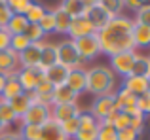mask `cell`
Masks as SVG:
<instances>
[{
  "label": "cell",
  "instance_id": "1",
  "mask_svg": "<svg viewBox=\"0 0 150 140\" xmlns=\"http://www.w3.org/2000/svg\"><path fill=\"white\" fill-rule=\"evenodd\" d=\"M133 29H135V21L125 15H118V17L110 19L108 25L103 30L97 32V40L101 46V53L112 57L124 51H131L135 49V42H133Z\"/></svg>",
  "mask_w": 150,
  "mask_h": 140
},
{
  "label": "cell",
  "instance_id": "2",
  "mask_svg": "<svg viewBox=\"0 0 150 140\" xmlns=\"http://www.w3.org/2000/svg\"><path fill=\"white\" fill-rule=\"evenodd\" d=\"M116 87V74L108 66H93L86 74V91L95 97L110 95Z\"/></svg>",
  "mask_w": 150,
  "mask_h": 140
},
{
  "label": "cell",
  "instance_id": "3",
  "mask_svg": "<svg viewBox=\"0 0 150 140\" xmlns=\"http://www.w3.org/2000/svg\"><path fill=\"white\" fill-rule=\"evenodd\" d=\"M57 63L67 70L84 68V61L80 59L72 40H63L61 44H57Z\"/></svg>",
  "mask_w": 150,
  "mask_h": 140
},
{
  "label": "cell",
  "instance_id": "4",
  "mask_svg": "<svg viewBox=\"0 0 150 140\" xmlns=\"http://www.w3.org/2000/svg\"><path fill=\"white\" fill-rule=\"evenodd\" d=\"M74 42V48H76L78 55L84 63L88 61H93L95 57L101 55V46H99V40H97V32L95 34H89V36H84V38H78V40H72Z\"/></svg>",
  "mask_w": 150,
  "mask_h": 140
},
{
  "label": "cell",
  "instance_id": "5",
  "mask_svg": "<svg viewBox=\"0 0 150 140\" xmlns=\"http://www.w3.org/2000/svg\"><path fill=\"white\" fill-rule=\"evenodd\" d=\"M51 119V108L42 106V104H30V108L25 112V114L19 118V123L21 125H46Z\"/></svg>",
  "mask_w": 150,
  "mask_h": 140
},
{
  "label": "cell",
  "instance_id": "6",
  "mask_svg": "<svg viewBox=\"0 0 150 140\" xmlns=\"http://www.w3.org/2000/svg\"><path fill=\"white\" fill-rule=\"evenodd\" d=\"M137 55H139V53H137L135 49L112 55L110 57V70H112L114 74H120V76L127 78L129 74H131V68H133V63H135Z\"/></svg>",
  "mask_w": 150,
  "mask_h": 140
},
{
  "label": "cell",
  "instance_id": "7",
  "mask_svg": "<svg viewBox=\"0 0 150 140\" xmlns=\"http://www.w3.org/2000/svg\"><path fill=\"white\" fill-rule=\"evenodd\" d=\"M44 80V72H42L40 66H34V68H19L17 72V81L21 83L23 91L30 93L36 89V85Z\"/></svg>",
  "mask_w": 150,
  "mask_h": 140
},
{
  "label": "cell",
  "instance_id": "8",
  "mask_svg": "<svg viewBox=\"0 0 150 140\" xmlns=\"http://www.w3.org/2000/svg\"><path fill=\"white\" fill-rule=\"evenodd\" d=\"M19 68V53H15L11 48L0 51V74L4 78H15Z\"/></svg>",
  "mask_w": 150,
  "mask_h": 140
},
{
  "label": "cell",
  "instance_id": "9",
  "mask_svg": "<svg viewBox=\"0 0 150 140\" xmlns=\"http://www.w3.org/2000/svg\"><path fill=\"white\" fill-rule=\"evenodd\" d=\"M46 42H34L23 53H19V66L21 68H34L40 64L42 59V49H44Z\"/></svg>",
  "mask_w": 150,
  "mask_h": 140
},
{
  "label": "cell",
  "instance_id": "10",
  "mask_svg": "<svg viewBox=\"0 0 150 140\" xmlns=\"http://www.w3.org/2000/svg\"><path fill=\"white\" fill-rule=\"evenodd\" d=\"M114 97H116V95L110 93V95H101V97H97V99L93 100L89 114L99 121V125L103 123V119H105L106 116L114 110Z\"/></svg>",
  "mask_w": 150,
  "mask_h": 140
},
{
  "label": "cell",
  "instance_id": "11",
  "mask_svg": "<svg viewBox=\"0 0 150 140\" xmlns=\"http://www.w3.org/2000/svg\"><path fill=\"white\" fill-rule=\"evenodd\" d=\"M67 34L70 36V40H78V38H84V36H89V34H95V29H93V25L89 23V19L82 15V17L70 19V25H69Z\"/></svg>",
  "mask_w": 150,
  "mask_h": 140
},
{
  "label": "cell",
  "instance_id": "12",
  "mask_svg": "<svg viewBox=\"0 0 150 140\" xmlns=\"http://www.w3.org/2000/svg\"><path fill=\"white\" fill-rule=\"evenodd\" d=\"M80 114H82V110L76 102L55 104V106H51V119H53L55 123H63L70 118H78Z\"/></svg>",
  "mask_w": 150,
  "mask_h": 140
},
{
  "label": "cell",
  "instance_id": "13",
  "mask_svg": "<svg viewBox=\"0 0 150 140\" xmlns=\"http://www.w3.org/2000/svg\"><path fill=\"white\" fill-rule=\"evenodd\" d=\"M84 17L89 19V23L93 25L95 32L103 30L106 25H108V21L112 19L108 13H105V11H103L99 6H89V8H86V10H84Z\"/></svg>",
  "mask_w": 150,
  "mask_h": 140
},
{
  "label": "cell",
  "instance_id": "14",
  "mask_svg": "<svg viewBox=\"0 0 150 140\" xmlns=\"http://www.w3.org/2000/svg\"><path fill=\"white\" fill-rule=\"evenodd\" d=\"M86 74H88V70L86 68H76V70H69V74H67V87H70L76 95H80V93L86 91Z\"/></svg>",
  "mask_w": 150,
  "mask_h": 140
},
{
  "label": "cell",
  "instance_id": "15",
  "mask_svg": "<svg viewBox=\"0 0 150 140\" xmlns=\"http://www.w3.org/2000/svg\"><path fill=\"white\" fill-rule=\"evenodd\" d=\"M51 97H53V106H55V104H69V102H76V99H78V95H76V93H74L70 87H67V83L53 85Z\"/></svg>",
  "mask_w": 150,
  "mask_h": 140
},
{
  "label": "cell",
  "instance_id": "16",
  "mask_svg": "<svg viewBox=\"0 0 150 140\" xmlns=\"http://www.w3.org/2000/svg\"><path fill=\"white\" fill-rule=\"evenodd\" d=\"M124 89H127L131 95L135 97H141L143 93L148 91L146 87V78H141V76H127L124 78V85H122Z\"/></svg>",
  "mask_w": 150,
  "mask_h": 140
},
{
  "label": "cell",
  "instance_id": "17",
  "mask_svg": "<svg viewBox=\"0 0 150 140\" xmlns=\"http://www.w3.org/2000/svg\"><path fill=\"white\" fill-rule=\"evenodd\" d=\"M38 140H69L63 134L59 123H55L53 119H50L46 125H42V133H40V138Z\"/></svg>",
  "mask_w": 150,
  "mask_h": 140
},
{
  "label": "cell",
  "instance_id": "18",
  "mask_svg": "<svg viewBox=\"0 0 150 140\" xmlns=\"http://www.w3.org/2000/svg\"><path fill=\"white\" fill-rule=\"evenodd\" d=\"M67 74H69V70H67L65 66H61L59 63L44 70V78L50 81L51 85H61V83H65Z\"/></svg>",
  "mask_w": 150,
  "mask_h": 140
},
{
  "label": "cell",
  "instance_id": "19",
  "mask_svg": "<svg viewBox=\"0 0 150 140\" xmlns=\"http://www.w3.org/2000/svg\"><path fill=\"white\" fill-rule=\"evenodd\" d=\"M53 64H57V44H46L44 49H42V59L38 66L44 72L46 68L53 66Z\"/></svg>",
  "mask_w": 150,
  "mask_h": 140
},
{
  "label": "cell",
  "instance_id": "20",
  "mask_svg": "<svg viewBox=\"0 0 150 140\" xmlns=\"http://www.w3.org/2000/svg\"><path fill=\"white\" fill-rule=\"evenodd\" d=\"M133 42H135V49L137 48H150V27L146 25H137L133 29Z\"/></svg>",
  "mask_w": 150,
  "mask_h": 140
},
{
  "label": "cell",
  "instance_id": "21",
  "mask_svg": "<svg viewBox=\"0 0 150 140\" xmlns=\"http://www.w3.org/2000/svg\"><path fill=\"white\" fill-rule=\"evenodd\" d=\"M0 121L4 123V127H6V129L11 125V123H19L17 114L11 110L10 102H8L6 99H2V97H0Z\"/></svg>",
  "mask_w": 150,
  "mask_h": 140
},
{
  "label": "cell",
  "instance_id": "22",
  "mask_svg": "<svg viewBox=\"0 0 150 140\" xmlns=\"http://www.w3.org/2000/svg\"><path fill=\"white\" fill-rule=\"evenodd\" d=\"M21 93H25V91H23L21 83L17 81V76L15 78H6V83H4V89H2V95L0 97L6 99V100H11L17 95H21Z\"/></svg>",
  "mask_w": 150,
  "mask_h": 140
},
{
  "label": "cell",
  "instance_id": "23",
  "mask_svg": "<svg viewBox=\"0 0 150 140\" xmlns=\"http://www.w3.org/2000/svg\"><path fill=\"white\" fill-rule=\"evenodd\" d=\"M59 8H61L70 19L82 17V15H84V10H86V6L80 2V0H63V2L59 4Z\"/></svg>",
  "mask_w": 150,
  "mask_h": 140
},
{
  "label": "cell",
  "instance_id": "24",
  "mask_svg": "<svg viewBox=\"0 0 150 140\" xmlns=\"http://www.w3.org/2000/svg\"><path fill=\"white\" fill-rule=\"evenodd\" d=\"M95 6H99L105 13H108L110 17H118L122 15V10H124V0H97Z\"/></svg>",
  "mask_w": 150,
  "mask_h": 140
},
{
  "label": "cell",
  "instance_id": "25",
  "mask_svg": "<svg viewBox=\"0 0 150 140\" xmlns=\"http://www.w3.org/2000/svg\"><path fill=\"white\" fill-rule=\"evenodd\" d=\"M10 102V106H11V110L17 114V118H21L23 114H25L27 110L30 108V97H29V93H21V95H17L15 99H11V100H8Z\"/></svg>",
  "mask_w": 150,
  "mask_h": 140
},
{
  "label": "cell",
  "instance_id": "26",
  "mask_svg": "<svg viewBox=\"0 0 150 140\" xmlns=\"http://www.w3.org/2000/svg\"><path fill=\"white\" fill-rule=\"evenodd\" d=\"M51 13H53V17H55V32L57 34H67L69 25H70V17L59 6H55L53 10H51Z\"/></svg>",
  "mask_w": 150,
  "mask_h": 140
},
{
  "label": "cell",
  "instance_id": "27",
  "mask_svg": "<svg viewBox=\"0 0 150 140\" xmlns=\"http://www.w3.org/2000/svg\"><path fill=\"white\" fill-rule=\"evenodd\" d=\"M129 76H141V78H148L150 76V59L144 55H137L135 63H133L131 74Z\"/></svg>",
  "mask_w": 150,
  "mask_h": 140
},
{
  "label": "cell",
  "instance_id": "28",
  "mask_svg": "<svg viewBox=\"0 0 150 140\" xmlns=\"http://www.w3.org/2000/svg\"><path fill=\"white\" fill-rule=\"evenodd\" d=\"M27 27H29V21L25 19V15H11V21L8 23L6 30L10 32V36H17L25 32Z\"/></svg>",
  "mask_w": 150,
  "mask_h": 140
},
{
  "label": "cell",
  "instance_id": "29",
  "mask_svg": "<svg viewBox=\"0 0 150 140\" xmlns=\"http://www.w3.org/2000/svg\"><path fill=\"white\" fill-rule=\"evenodd\" d=\"M46 11H48V10H46V6H42L40 2H34L33 6L29 8V11L25 13V19L29 23H33V25H38V23L42 21V17L46 15Z\"/></svg>",
  "mask_w": 150,
  "mask_h": 140
},
{
  "label": "cell",
  "instance_id": "30",
  "mask_svg": "<svg viewBox=\"0 0 150 140\" xmlns=\"http://www.w3.org/2000/svg\"><path fill=\"white\" fill-rule=\"evenodd\" d=\"M33 4L34 0H6V6L11 10L13 15H25Z\"/></svg>",
  "mask_w": 150,
  "mask_h": 140
},
{
  "label": "cell",
  "instance_id": "31",
  "mask_svg": "<svg viewBox=\"0 0 150 140\" xmlns=\"http://www.w3.org/2000/svg\"><path fill=\"white\" fill-rule=\"evenodd\" d=\"M59 127H61V131H63V134H65L67 138H74L76 136V133L80 131V125H78V118H70V119H67V121H63V123H59Z\"/></svg>",
  "mask_w": 150,
  "mask_h": 140
},
{
  "label": "cell",
  "instance_id": "32",
  "mask_svg": "<svg viewBox=\"0 0 150 140\" xmlns=\"http://www.w3.org/2000/svg\"><path fill=\"white\" fill-rule=\"evenodd\" d=\"M40 133H42V127H38V125H21L19 138L21 140H38Z\"/></svg>",
  "mask_w": 150,
  "mask_h": 140
},
{
  "label": "cell",
  "instance_id": "33",
  "mask_svg": "<svg viewBox=\"0 0 150 140\" xmlns=\"http://www.w3.org/2000/svg\"><path fill=\"white\" fill-rule=\"evenodd\" d=\"M78 125H80V131H89V129H97V127H99V121H97L89 112H82V114L78 116Z\"/></svg>",
  "mask_w": 150,
  "mask_h": 140
},
{
  "label": "cell",
  "instance_id": "34",
  "mask_svg": "<svg viewBox=\"0 0 150 140\" xmlns=\"http://www.w3.org/2000/svg\"><path fill=\"white\" fill-rule=\"evenodd\" d=\"M30 46V42H29V38L25 36V34H17V36H11V40H10V48L13 49L15 53H23L27 48Z\"/></svg>",
  "mask_w": 150,
  "mask_h": 140
},
{
  "label": "cell",
  "instance_id": "35",
  "mask_svg": "<svg viewBox=\"0 0 150 140\" xmlns=\"http://www.w3.org/2000/svg\"><path fill=\"white\" fill-rule=\"evenodd\" d=\"M23 34L29 38L30 44H34V42H44V36H46V34L42 32L40 27H38V25H33V23H29V27L25 29V32H23Z\"/></svg>",
  "mask_w": 150,
  "mask_h": 140
},
{
  "label": "cell",
  "instance_id": "36",
  "mask_svg": "<svg viewBox=\"0 0 150 140\" xmlns=\"http://www.w3.org/2000/svg\"><path fill=\"white\" fill-rule=\"evenodd\" d=\"M38 27L42 29V32H44V34L55 32V17H53V13H51V10L46 11V15L42 17V21L38 23Z\"/></svg>",
  "mask_w": 150,
  "mask_h": 140
},
{
  "label": "cell",
  "instance_id": "37",
  "mask_svg": "<svg viewBox=\"0 0 150 140\" xmlns=\"http://www.w3.org/2000/svg\"><path fill=\"white\" fill-rule=\"evenodd\" d=\"M97 140H118V131L112 125H99Z\"/></svg>",
  "mask_w": 150,
  "mask_h": 140
},
{
  "label": "cell",
  "instance_id": "38",
  "mask_svg": "<svg viewBox=\"0 0 150 140\" xmlns=\"http://www.w3.org/2000/svg\"><path fill=\"white\" fill-rule=\"evenodd\" d=\"M135 23H137V25H146V27H150V4H146V6H141L139 10L135 11Z\"/></svg>",
  "mask_w": 150,
  "mask_h": 140
},
{
  "label": "cell",
  "instance_id": "39",
  "mask_svg": "<svg viewBox=\"0 0 150 140\" xmlns=\"http://www.w3.org/2000/svg\"><path fill=\"white\" fill-rule=\"evenodd\" d=\"M137 108L143 116H148L150 114V93H143L141 97H137Z\"/></svg>",
  "mask_w": 150,
  "mask_h": 140
},
{
  "label": "cell",
  "instance_id": "40",
  "mask_svg": "<svg viewBox=\"0 0 150 140\" xmlns=\"http://www.w3.org/2000/svg\"><path fill=\"white\" fill-rule=\"evenodd\" d=\"M11 10L6 6V4H0V29H6L8 23L11 21Z\"/></svg>",
  "mask_w": 150,
  "mask_h": 140
},
{
  "label": "cell",
  "instance_id": "41",
  "mask_svg": "<svg viewBox=\"0 0 150 140\" xmlns=\"http://www.w3.org/2000/svg\"><path fill=\"white\" fill-rule=\"evenodd\" d=\"M139 134L135 129H131V127H125V129L118 131V140H139Z\"/></svg>",
  "mask_w": 150,
  "mask_h": 140
},
{
  "label": "cell",
  "instance_id": "42",
  "mask_svg": "<svg viewBox=\"0 0 150 140\" xmlns=\"http://www.w3.org/2000/svg\"><path fill=\"white\" fill-rule=\"evenodd\" d=\"M99 129V127H97ZM97 129H89V131H78L76 136L72 140H97Z\"/></svg>",
  "mask_w": 150,
  "mask_h": 140
},
{
  "label": "cell",
  "instance_id": "43",
  "mask_svg": "<svg viewBox=\"0 0 150 140\" xmlns=\"http://www.w3.org/2000/svg\"><path fill=\"white\" fill-rule=\"evenodd\" d=\"M51 91H53V85H51L46 78L36 85V89H34V93H36V95H50Z\"/></svg>",
  "mask_w": 150,
  "mask_h": 140
},
{
  "label": "cell",
  "instance_id": "44",
  "mask_svg": "<svg viewBox=\"0 0 150 140\" xmlns=\"http://www.w3.org/2000/svg\"><path fill=\"white\" fill-rule=\"evenodd\" d=\"M10 40H11L10 32H8L6 29H0V51H4V49L10 48Z\"/></svg>",
  "mask_w": 150,
  "mask_h": 140
},
{
  "label": "cell",
  "instance_id": "45",
  "mask_svg": "<svg viewBox=\"0 0 150 140\" xmlns=\"http://www.w3.org/2000/svg\"><path fill=\"white\" fill-rule=\"evenodd\" d=\"M129 127L135 129L137 133H143V129H144V118H131V119H129Z\"/></svg>",
  "mask_w": 150,
  "mask_h": 140
},
{
  "label": "cell",
  "instance_id": "46",
  "mask_svg": "<svg viewBox=\"0 0 150 140\" xmlns=\"http://www.w3.org/2000/svg\"><path fill=\"white\" fill-rule=\"evenodd\" d=\"M141 6H143L141 0H124V8H129V10H133V11H137Z\"/></svg>",
  "mask_w": 150,
  "mask_h": 140
},
{
  "label": "cell",
  "instance_id": "47",
  "mask_svg": "<svg viewBox=\"0 0 150 140\" xmlns=\"http://www.w3.org/2000/svg\"><path fill=\"white\" fill-rule=\"evenodd\" d=\"M0 140H21V138H19V131H17V133H10V131H4V133L0 134Z\"/></svg>",
  "mask_w": 150,
  "mask_h": 140
},
{
  "label": "cell",
  "instance_id": "48",
  "mask_svg": "<svg viewBox=\"0 0 150 140\" xmlns=\"http://www.w3.org/2000/svg\"><path fill=\"white\" fill-rule=\"evenodd\" d=\"M80 2L84 4L86 8H89V6H95V4H97V0H80Z\"/></svg>",
  "mask_w": 150,
  "mask_h": 140
},
{
  "label": "cell",
  "instance_id": "49",
  "mask_svg": "<svg viewBox=\"0 0 150 140\" xmlns=\"http://www.w3.org/2000/svg\"><path fill=\"white\" fill-rule=\"evenodd\" d=\"M4 83H6V78L0 74V95H2V89H4Z\"/></svg>",
  "mask_w": 150,
  "mask_h": 140
},
{
  "label": "cell",
  "instance_id": "50",
  "mask_svg": "<svg viewBox=\"0 0 150 140\" xmlns=\"http://www.w3.org/2000/svg\"><path fill=\"white\" fill-rule=\"evenodd\" d=\"M4 131H6V127H4V123H2V121H0V134H2V133H4Z\"/></svg>",
  "mask_w": 150,
  "mask_h": 140
},
{
  "label": "cell",
  "instance_id": "51",
  "mask_svg": "<svg viewBox=\"0 0 150 140\" xmlns=\"http://www.w3.org/2000/svg\"><path fill=\"white\" fill-rule=\"evenodd\" d=\"M146 87H148V93H150V76L146 78Z\"/></svg>",
  "mask_w": 150,
  "mask_h": 140
},
{
  "label": "cell",
  "instance_id": "52",
  "mask_svg": "<svg viewBox=\"0 0 150 140\" xmlns=\"http://www.w3.org/2000/svg\"><path fill=\"white\" fill-rule=\"evenodd\" d=\"M148 59H150V57H148Z\"/></svg>",
  "mask_w": 150,
  "mask_h": 140
}]
</instances>
